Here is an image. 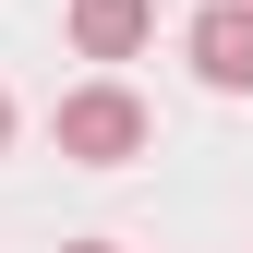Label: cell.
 I'll use <instances>...</instances> for the list:
<instances>
[{"label": "cell", "mask_w": 253, "mask_h": 253, "mask_svg": "<svg viewBox=\"0 0 253 253\" xmlns=\"http://www.w3.org/2000/svg\"><path fill=\"white\" fill-rule=\"evenodd\" d=\"M145 133H157V121H145V97H133V84H73V97L48 109V145L73 157V169H133V157H145Z\"/></svg>", "instance_id": "cell-1"}, {"label": "cell", "mask_w": 253, "mask_h": 253, "mask_svg": "<svg viewBox=\"0 0 253 253\" xmlns=\"http://www.w3.org/2000/svg\"><path fill=\"white\" fill-rule=\"evenodd\" d=\"M181 48H193V73L217 84V97H253V0H205Z\"/></svg>", "instance_id": "cell-2"}, {"label": "cell", "mask_w": 253, "mask_h": 253, "mask_svg": "<svg viewBox=\"0 0 253 253\" xmlns=\"http://www.w3.org/2000/svg\"><path fill=\"white\" fill-rule=\"evenodd\" d=\"M60 24H73V48H84V60H133V48L157 37V0H73Z\"/></svg>", "instance_id": "cell-3"}, {"label": "cell", "mask_w": 253, "mask_h": 253, "mask_svg": "<svg viewBox=\"0 0 253 253\" xmlns=\"http://www.w3.org/2000/svg\"><path fill=\"white\" fill-rule=\"evenodd\" d=\"M60 253H121V241H60Z\"/></svg>", "instance_id": "cell-4"}, {"label": "cell", "mask_w": 253, "mask_h": 253, "mask_svg": "<svg viewBox=\"0 0 253 253\" xmlns=\"http://www.w3.org/2000/svg\"><path fill=\"white\" fill-rule=\"evenodd\" d=\"M0 145H12V97H0Z\"/></svg>", "instance_id": "cell-5"}]
</instances>
